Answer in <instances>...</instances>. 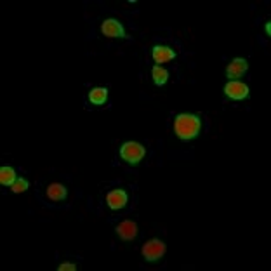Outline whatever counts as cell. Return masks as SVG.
<instances>
[{
	"mask_svg": "<svg viewBox=\"0 0 271 271\" xmlns=\"http://www.w3.org/2000/svg\"><path fill=\"white\" fill-rule=\"evenodd\" d=\"M47 197L51 198V200H64V198L68 197V191L66 188H64L63 184H51L49 188H47Z\"/></svg>",
	"mask_w": 271,
	"mask_h": 271,
	"instance_id": "8fae6325",
	"label": "cell"
},
{
	"mask_svg": "<svg viewBox=\"0 0 271 271\" xmlns=\"http://www.w3.org/2000/svg\"><path fill=\"white\" fill-rule=\"evenodd\" d=\"M165 250H167V247H165L164 242L153 238V240H149L143 245V256L148 262H157L159 259L164 257Z\"/></svg>",
	"mask_w": 271,
	"mask_h": 271,
	"instance_id": "3957f363",
	"label": "cell"
},
{
	"mask_svg": "<svg viewBox=\"0 0 271 271\" xmlns=\"http://www.w3.org/2000/svg\"><path fill=\"white\" fill-rule=\"evenodd\" d=\"M18 177H16V171L13 167H2L0 169V183L4 186H13Z\"/></svg>",
	"mask_w": 271,
	"mask_h": 271,
	"instance_id": "7c38bea8",
	"label": "cell"
},
{
	"mask_svg": "<svg viewBox=\"0 0 271 271\" xmlns=\"http://www.w3.org/2000/svg\"><path fill=\"white\" fill-rule=\"evenodd\" d=\"M117 233H119V237L122 240H132L137 235V224L132 221H124L117 226Z\"/></svg>",
	"mask_w": 271,
	"mask_h": 271,
	"instance_id": "ba28073f",
	"label": "cell"
},
{
	"mask_svg": "<svg viewBox=\"0 0 271 271\" xmlns=\"http://www.w3.org/2000/svg\"><path fill=\"white\" fill-rule=\"evenodd\" d=\"M266 35H268V37H269V35H271V23H266Z\"/></svg>",
	"mask_w": 271,
	"mask_h": 271,
	"instance_id": "2e32d148",
	"label": "cell"
},
{
	"mask_svg": "<svg viewBox=\"0 0 271 271\" xmlns=\"http://www.w3.org/2000/svg\"><path fill=\"white\" fill-rule=\"evenodd\" d=\"M127 193L124 191V189H113V191L108 193L106 197V202L108 205H110L111 210H120L124 209L125 205H127Z\"/></svg>",
	"mask_w": 271,
	"mask_h": 271,
	"instance_id": "8992f818",
	"label": "cell"
},
{
	"mask_svg": "<svg viewBox=\"0 0 271 271\" xmlns=\"http://www.w3.org/2000/svg\"><path fill=\"white\" fill-rule=\"evenodd\" d=\"M106 99H108V89H104V87H94L89 92V101H91L92 104L101 106V104L106 103Z\"/></svg>",
	"mask_w": 271,
	"mask_h": 271,
	"instance_id": "30bf717a",
	"label": "cell"
},
{
	"mask_svg": "<svg viewBox=\"0 0 271 271\" xmlns=\"http://www.w3.org/2000/svg\"><path fill=\"white\" fill-rule=\"evenodd\" d=\"M174 132L183 141L195 139L200 132V119L191 113H181L174 119Z\"/></svg>",
	"mask_w": 271,
	"mask_h": 271,
	"instance_id": "6da1fadb",
	"label": "cell"
},
{
	"mask_svg": "<svg viewBox=\"0 0 271 271\" xmlns=\"http://www.w3.org/2000/svg\"><path fill=\"white\" fill-rule=\"evenodd\" d=\"M224 94L228 96L229 99H245L249 98V87L245 86L244 82H237V80H231L224 86Z\"/></svg>",
	"mask_w": 271,
	"mask_h": 271,
	"instance_id": "277c9868",
	"label": "cell"
},
{
	"mask_svg": "<svg viewBox=\"0 0 271 271\" xmlns=\"http://www.w3.org/2000/svg\"><path fill=\"white\" fill-rule=\"evenodd\" d=\"M28 186H30V183H28L26 179H18L13 186H11V189H13L14 193H23L25 189H28Z\"/></svg>",
	"mask_w": 271,
	"mask_h": 271,
	"instance_id": "5bb4252c",
	"label": "cell"
},
{
	"mask_svg": "<svg viewBox=\"0 0 271 271\" xmlns=\"http://www.w3.org/2000/svg\"><path fill=\"white\" fill-rule=\"evenodd\" d=\"M101 30H103V33L106 35V37H125V30L124 26L120 25L117 19H106V21L103 23V26H101Z\"/></svg>",
	"mask_w": 271,
	"mask_h": 271,
	"instance_id": "52a82bcc",
	"label": "cell"
},
{
	"mask_svg": "<svg viewBox=\"0 0 271 271\" xmlns=\"http://www.w3.org/2000/svg\"><path fill=\"white\" fill-rule=\"evenodd\" d=\"M144 153H146L144 146L136 143V141H129V143L122 144V148H120V157H122V160H125L131 165L139 164V162L144 159Z\"/></svg>",
	"mask_w": 271,
	"mask_h": 271,
	"instance_id": "7a4b0ae2",
	"label": "cell"
},
{
	"mask_svg": "<svg viewBox=\"0 0 271 271\" xmlns=\"http://www.w3.org/2000/svg\"><path fill=\"white\" fill-rule=\"evenodd\" d=\"M247 68H249V63L242 58H235L231 63L228 64V70H226V75H228L229 80H237L240 76L245 75Z\"/></svg>",
	"mask_w": 271,
	"mask_h": 271,
	"instance_id": "5b68a950",
	"label": "cell"
},
{
	"mask_svg": "<svg viewBox=\"0 0 271 271\" xmlns=\"http://www.w3.org/2000/svg\"><path fill=\"white\" fill-rule=\"evenodd\" d=\"M76 266L71 264V262H64V264L59 266V271H75Z\"/></svg>",
	"mask_w": 271,
	"mask_h": 271,
	"instance_id": "9a60e30c",
	"label": "cell"
},
{
	"mask_svg": "<svg viewBox=\"0 0 271 271\" xmlns=\"http://www.w3.org/2000/svg\"><path fill=\"white\" fill-rule=\"evenodd\" d=\"M151 76H153V80H155L157 86H164V84H167V80H169V71L162 66H153Z\"/></svg>",
	"mask_w": 271,
	"mask_h": 271,
	"instance_id": "4fadbf2b",
	"label": "cell"
},
{
	"mask_svg": "<svg viewBox=\"0 0 271 271\" xmlns=\"http://www.w3.org/2000/svg\"><path fill=\"white\" fill-rule=\"evenodd\" d=\"M176 58V52H174L171 47H165V46H157L153 47V59L157 63H167L172 61Z\"/></svg>",
	"mask_w": 271,
	"mask_h": 271,
	"instance_id": "9c48e42d",
	"label": "cell"
}]
</instances>
